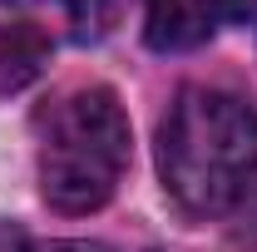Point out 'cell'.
<instances>
[{
    "label": "cell",
    "mask_w": 257,
    "mask_h": 252,
    "mask_svg": "<svg viewBox=\"0 0 257 252\" xmlns=\"http://www.w3.org/2000/svg\"><path fill=\"white\" fill-rule=\"evenodd\" d=\"M159 173L178 208L227 213L257 173V94L232 84H183L159 124Z\"/></svg>",
    "instance_id": "1"
},
{
    "label": "cell",
    "mask_w": 257,
    "mask_h": 252,
    "mask_svg": "<svg viewBox=\"0 0 257 252\" xmlns=\"http://www.w3.org/2000/svg\"><path fill=\"white\" fill-rule=\"evenodd\" d=\"M128 114L109 84H84L64 94L40 139V193L55 213H94L104 208L128 168Z\"/></svg>",
    "instance_id": "2"
},
{
    "label": "cell",
    "mask_w": 257,
    "mask_h": 252,
    "mask_svg": "<svg viewBox=\"0 0 257 252\" xmlns=\"http://www.w3.org/2000/svg\"><path fill=\"white\" fill-rule=\"evenodd\" d=\"M213 20H218V0H154L149 10V45L154 50H198L208 35H213Z\"/></svg>",
    "instance_id": "3"
},
{
    "label": "cell",
    "mask_w": 257,
    "mask_h": 252,
    "mask_svg": "<svg viewBox=\"0 0 257 252\" xmlns=\"http://www.w3.org/2000/svg\"><path fill=\"white\" fill-rule=\"evenodd\" d=\"M50 64V35L35 20H10L0 30V94H20Z\"/></svg>",
    "instance_id": "4"
},
{
    "label": "cell",
    "mask_w": 257,
    "mask_h": 252,
    "mask_svg": "<svg viewBox=\"0 0 257 252\" xmlns=\"http://www.w3.org/2000/svg\"><path fill=\"white\" fill-rule=\"evenodd\" d=\"M35 252H114L104 242H50V247H35Z\"/></svg>",
    "instance_id": "5"
}]
</instances>
